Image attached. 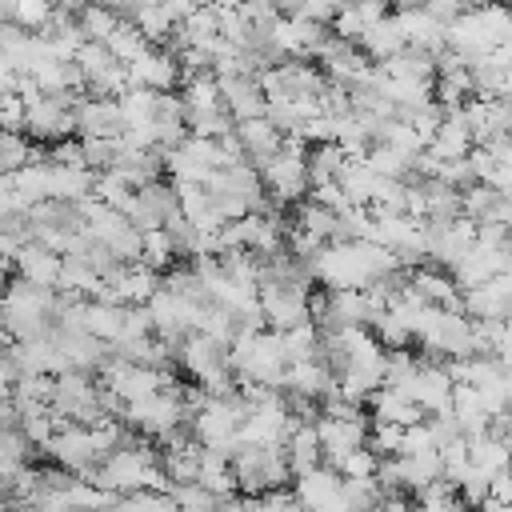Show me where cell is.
<instances>
[{
    "label": "cell",
    "instance_id": "obj_1",
    "mask_svg": "<svg viewBox=\"0 0 512 512\" xmlns=\"http://www.w3.org/2000/svg\"><path fill=\"white\" fill-rule=\"evenodd\" d=\"M308 264V276L320 280L328 292H344V288H372L376 280L400 272V260L372 240H328Z\"/></svg>",
    "mask_w": 512,
    "mask_h": 512
},
{
    "label": "cell",
    "instance_id": "obj_2",
    "mask_svg": "<svg viewBox=\"0 0 512 512\" xmlns=\"http://www.w3.org/2000/svg\"><path fill=\"white\" fill-rule=\"evenodd\" d=\"M84 480H92L96 488H104V492H112V496L148 492V488H168L164 468H160V452L148 448V444H140V440H124L120 448H112V452L100 460V468H96L92 476H84Z\"/></svg>",
    "mask_w": 512,
    "mask_h": 512
},
{
    "label": "cell",
    "instance_id": "obj_3",
    "mask_svg": "<svg viewBox=\"0 0 512 512\" xmlns=\"http://www.w3.org/2000/svg\"><path fill=\"white\" fill-rule=\"evenodd\" d=\"M56 308H60V296L48 292V288H36V284H24V280H12L4 292H0V316H4V332L8 340H40L56 328Z\"/></svg>",
    "mask_w": 512,
    "mask_h": 512
},
{
    "label": "cell",
    "instance_id": "obj_4",
    "mask_svg": "<svg viewBox=\"0 0 512 512\" xmlns=\"http://www.w3.org/2000/svg\"><path fill=\"white\" fill-rule=\"evenodd\" d=\"M228 360H232V376H240L244 384H264V388H280L284 392V348H280V332H264V328H240L228 344Z\"/></svg>",
    "mask_w": 512,
    "mask_h": 512
},
{
    "label": "cell",
    "instance_id": "obj_5",
    "mask_svg": "<svg viewBox=\"0 0 512 512\" xmlns=\"http://www.w3.org/2000/svg\"><path fill=\"white\" fill-rule=\"evenodd\" d=\"M228 464H232V480L240 496H268L292 480L280 444H236Z\"/></svg>",
    "mask_w": 512,
    "mask_h": 512
},
{
    "label": "cell",
    "instance_id": "obj_6",
    "mask_svg": "<svg viewBox=\"0 0 512 512\" xmlns=\"http://www.w3.org/2000/svg\"><path fill=\"white\" fill-rule=\"evenodd\" d=\"M120 420H124L132 432H140L144 440H168V436L184 432V420H188L184 388H176V380H172V384H164L160 392L124 404Z\"/></svg>",
    "mask_w": 512,
    "mask_h": 512
},
{
    "label": "cell",
    "instance_id": "obj_7",
    "mask_svg": "<svg viewBox=\"0 0 512 512\" xmlns=\"http://www.w3.org/2000/svg\"><path fill=\"white\" fill-rule=\"evenodd\" d=\"M192 440L200 448H216V452H228L240 444V420H244V400L240 392H224V396H208L192 408Z\"/></svg>",
    "mask_w": 512,
    "mask_h": 512
},
{
    "label": "cell",
    "instance_id": "obj_8",
    "mask_svg": "<svg viewBox=\"0 0 512 512\" xmlns=\"http://www.w3.org/2000/svg\"><path fill=\"white\" fill-rule=\"evenodd\" d=\"M180 364H184V372H188L208 396L232 392L228 344H220V340H212V336H200V332H188V336L180 340Z\"/></svg>",
    "mask_w": 512,
    "mask_h": 512
},
{
    "label": "cell",
    "instance_id": "obj_9",
    "mask_svg": "<svg viewBox=\"0 0 512 512\" xmlns=\"http://www.w3.org/2000/svg\"><path fill=\"white\" fill-rule=\"evenodd\" d=\"M260 184L276 196V204H300V196L308 192V148L296 136H284L280 152L268 156L260 168Z\"/></svg>",
    "mask_w": 512,
    "mask_h": 512
},
{
    "label": "cell",
    "instance_id": "obj_10",
    "mask_svg": "<svg viewBox=\"0 0 512 512\" xmlns=\"http://www.w3.org/2000/svg\"><path fill=\"white\" fill-rule=\"evenodd\" d=\"M52 412L68 424H100L108 416L104 408V384H92L88 372H60L52 376Z\"/></svg>",
    "mask_w": 512,
    "mask_h": 512
},
{
    "label": "cell",
    "instance_id": "obj_11",
    "mask_svg": "<svg viewBox=\"0 0 512 512\" xmlns=\"http://www.w3.org/2000/svg\"><path fill=\"white\" fill-rule=\"evenodd\" d=\"M420 348L428 356H448V360H460V356H472V320L464 312H452V308H428L420 332H416Z\"/></svg>",
    "mask_w": 512,
    "mask_h": 512
},
{
    "label": "cell",
    "instance_id": "obj_12",
    "mask_svg": "<svg viewBox=\"0 0 512 512\" xmlns=\"http://www.w3.org/2000/svg\"><path fill=\"white\" fill-rule=\"evenodd\" d=\"M260 316L272 324V332H288L296 324L312 320V292L308 284H280V280H260Z\"/></svg>",
    "mask_w": 512,
    "mask_h": 512
},
{
    "label": "cell",
    "instance_id": "obj_13",
    "mask_svg": "<svg viewBox=\"0 0 512 512\" xmlns=\"http://www.w3.org/2000/svg\"><path fill=\"white\" fill-rule=\"evenodd\" d=\"M76 92H64V96H36L24 104V132L32 140H64L68 132H76Z\"/></svg>",
    "mask_w": 512,
    "mask_h": 512
},
{
    "label": "cell",
    "instance_id": "obj_14",
    "mask_svg": "<svg viewBox=\"0 0 512 512\" xmlns=\"http://www.w3.org/2000/svg\"><path fill=\"white\" fill-rule=\"evenodd\" d=\"M400 392L424 412V416H444L452 412V376L440 360H416L412 376L400 384Z\"/></svg>",
    "mask_w": 512,
    "mask_h": 512
},
{
    "label": "cell",
    "instance_id": "obj_15",
    "mask_svg": "<svg viewBox=\"0 0 512 512\" xmlns=\"http://www.w3.org/2000/svg\"><path fill=\"white\" fill-rule=\"evenodd\" d=\"M100 372H104V392H112L120 404H132V400L152 396V392H160L164 384H172L168 372L144 368V364H128V360H120V356H112V352H108V360H104Z\"/></svg>",
    "mask_w": 512,
    "mask_h": 512
},
{
    "label": "cell",
    "instance_id": "obj_16",
    "mask_svg": "<svg viewBox=\"0 0 512 512\" xmlns=\"http://www.w3.org/2000/svg\"><path fill=\"white\" fill-rule=\"evenodd\" d=\"M292 496H296V504L304 512H348V504H344V480L328 464H316L308 472H296L292 476Z\"/></svg>",
    "mask_w": 512,
    "mask_h": 512
},
{
    "label": "cell",
    "instance_id": "obj_17",
    "mask_svg": "<svg viewBox=\"0 0 512 512\" xmlns=\"http://www.w3.org/2000/svg\"><path fill=\"white\" fill-rule=\"evenodd\" d=\"M316 60H320L324 80H332V84H340V88H352V84H360V80L372 72L368 56H364L356 44L340 40V36H328V40L316 48Z\"/></svg>",
    "mask_w": 512,
    "mask_h": 512
},
{
    "label": "cell",
    "instance_id": "obj_18",
    "mask_svg": "<svg viewBox=\"0 0 512 512\" xmlns=\"http://www.w3.org/2000/svg\"><path fill=\"white\" fill-rule=\"evenodd\" d=\"M176 216H180V200H176V188H172V184L152 180V184L136 188V200H132V208H128V220H132L140 232H148V228H168Z\"/></svg>",
    "mask_w": 512,
    "mask_h": 512
},
{
    "label": "cell",
    "instance_id": "obj_19",
    "mask_svg": "<svg viewBox=\"0 0 512 512\" xmlns=\"http://www.w3.org/2000/svg\"><path fill=\"white\" fill-rule=\"evenodd\" d=\"M76 132L84 140H120L124 136L120 104L108 96H80L76 100Z\"/></svg>",
    "mask_w": 512,
    "mask_h": 512
},
{
    "label": "cell",
    "instance_id": "obj_20",
    "mask_svg": "<svg viewBox=\"0 0 512 512\" xmlns=\"http://www.w3.org/2000/svg\"><path fill=\"white\" fill-rule=\"evenodd\" d=\"M128 80L132 88H148V92H172L180 84V60L172 52L148 48L144 56H136L128 64Z\"/></svg>",
    "mask_w": 512,
    "mask_h": 512
},
{
    "label": "cell",
    "instance_id": "obj_21",
    "mask_svg": "<svg viewBox=\"0 0 512 512\" xmlns=\"http://www.w3.org/2000/svg\"><path fill=\"white\" fill-rule=\"evenodd\" d=\"M216 80H220V104L232 116V124L264 116V92L256 76H216Z\"/></svg>",
    "mask_w": 512,
    "mask_h": 512
},
{
    "label": "cell",
    "instance_id": "obj_22",
    "mask_svg": "<svg viewBox=\"0 0 512 512\" xmlns=\"http://www.w3.org/2000/svg\"><path fill=\"white\" fill-rule=\"evenodd\" d=\"M472 148H476V144H472L468 124L460 120V108H452V112H444V120H440V128L432 132V140H428L424 152H428L432 160L448 164V160H464Z\"/></svg>",
    "mask_w": 512,
    "mask_h": 512
},
{
    "label": "cell",
    "instance_id": "obj_23",
    "mask_svg": "<svg viewBox=\"0 0 512 512\" xmlns=\"http://www.w3.org/2000/svg\"><path fill=\"white\" fill-rule=\"evenodd\" d=\"M232 132H236V140H240V148H244V160H252V168H260V164H264L268 156H276L280 144H284V136L276 132V124H272L268 116L240 120Z\"/></svg>",
    "mask_w": 512,
    "mask_h": 512
},
{
    "label": "cell",
    "instance_id": "obj_24",
    "mask_svg": "<svg viewBox=\"0 0 512 512\" xmlns=\"http://www.w3.org/2000/svg\"><path fill=\"white\" fill-rule=\"evenodd\" d=\"M60 268H64V256H56L52 248H44V244H24L20 248V256H16V272H20V280L24 284H36V288H56V280H60Z\"/></svg>",
    "mask_w": 512,
    "mask_h": 512
},
{
    "label": "cell",
    "instance_id": "obj_25",
    "mask_svg": "<svg viewBox=\"0 0 512 512\" xmlns=\"http://www.w3.org/2000/svg\"><path fill=\"white\" fill-rule=\"evenodd\" d=\"M396 24L404 32V44L416 48V52H428V56H440L448 44H444V24L432 20L424 8H412V12H396Z\"/></svg>",
    "mask_w": 512,
    "mask_h": 512
},
{
    "label": "cell",
    "instance_id": "obj_26",
    "mask_svg": "<svg viewBox=\"0 0 512 512\" xmlns=\"http://www.w3.org/2000/svg\"><path fill=\"white\" fill-rule=\"evenodd\" d=\"M92 184H96V172L92 168H68V164L48 160V200L80 204V200L92 196Z\"/></svg>",
    "mask_w": 512,
    "mask_h": 512
},
{
    "label": "cell",
    "instance_id": "obj_27",
    "mask_svg": "<svg viewBox=\"0 0 512 512\" xmlns=\"http://www.w3.org/2000/svg\"><path fill=\"white\" fill-rule=\"evenodd\" d=\"M384 16H388V12H384V0L340 4L336 16H332V36H340V40H348V44H360V36H364L376 20H384Z\"/></svg>",
    "mask_w": 512,
    "mask_h": 512
},
{
    "label": "cell",
    "instance_id": "obj_28",
    "mask_svg": "<svg viewBox=\"0 0 512 512\" xmlns=\"http://www.w3.org/2000/svg\"><path fill=\"white\" fill-rule=\"evenodd\" d=\"M372 424H396V428H412V424H420L424 420V412L400 392V388H376L372 396Z\"/></svg>",
    "mask_w": 512,
    "mask_h": 512
},
{
    "label": "cell",
    "instance_id": "obj_29",
    "mask_svg": "<svg viewBox=\"0 0 512 512\" xmlns=\"http://www.w3.org/2000/svg\"><path fill=\"white\" fill-rule=\"evenodd\" d=\"M196 484L208 488L212 496H236V480H232V464H228V452H216V448H200V464H196Z\"/></svg>",
    "mask_w": 512,
    "mask_h": 512
},
{
    "label": "cell",
    "instance_id": "obj_30",
    "mask_svg": "<svg viewBox=\"0 0 512 512\" xmlns=\"http://www.w3.org/2000/svg\"><path fill=\"white\" fill-rule=\"evenodd\" d=\"M368 60H388V56H396V52H404L408 44H404V32H400V24H396V16H384V20H376L364 36H360V44H356Z\"/></svg>",
    "mask_w": 512,
    "mask_h": 512
},
{
    "label": "cell",
    "instance_id": "obj_31",
    "mask_svg": "<svg viewBox=\"0 0 512 512\" xmlns=\"http://www.w3.org/2000/svg\"><path fill=\"white\" fill-rule=\"evenodd\" d=\"M128 20L136 24V32H140L148 44L168 40V36H172V28H176V20H172V12L164 8V0H140V4L132 8V16H128Z\"/></svg>",
    "mask_w": 512,
    "mask_h": 512
},
{
    "label": "cell",
    "instance_id": "obj_32",
    "mask_svg": "<svg viewBox=\"0 0 512 512\" xmlns=\"http://www.w3.org/2000/svg\"><path fill=\"white\" fill-rule=\"evenodd\" d=\"M320 344H324V336H320V328L312 320L280 332V348H284V360L288 364H296V360H324Z\"/></svg>",
    "mask_w": 512,
    "mask_h": 512
},
{
    "label": "cell",
    "instance_id": "obj_33",
    "mask_svg": "<svg viewBox=\"0 0 512 512\" xmlns=\"http://www.w3.org/2000/svg\"><path fill=\"white\" fill-rule=\"evenodd\" d=\"M184 112H208V108H224L220 104V80L216 72H200V76H184Z\"/></svg>",
    "mask_w": 512,
    "mask_h": 512
},
{
    "label": "cell",
    "instance_id": "obj_34",
    "mask_svg": "<svg viewBox=\"0 0 512 512\" xmlns=\"http://www.w3.org/2000/svg\"><path fill=\"white\" fill-rule=\"evenodd\" d=\"M176 256H180V252H176L168 228H148V232H140V264H144V268L168 272Z\"/></svg>",
    "mask_w": 512,
    "mask_h": 512
},
{
    "label": "cell",
    "instance_id": "obj_35",
    "mask_svg": "<svg viewBox=\"0 0 512 512\" xmlns=\"http://www.w3.org/2000/svg\"><path fill=\"white\" fill-rule=\"evenodd\" d=\"M344 164H348V156H344L332 140H328V144H312V152H308V188L332 184Z\"/></svg>",
    "mask_w": 512,
    "mask_h": 512
},
{
    "label": "cell",
    "instance_id": "obj_36",
    "mask_svg": "<svg viewBox=\"0 0 512 512\" xmlns=\"http://www.w3.org/2000/svg\"><path fill=\"white\" fill-rule=\"evenodd\" d=\"M104 48L112 52V60H116V64H124V68H128V64H132L136 56H144L152 44L136 32V24H132V20H120V24L112 28V36L104 40Z\"/></svg>",
    "mask_w": 512,
    "mask_h": 512
},
{
    "label": "cell",
    "instance_id": "obj_37",
    "mask_svg": "<svg viewBox=\"0 0 512 512\" xmlns=\"http://www.w3.org/2000/svg\"><path fill=\"white\" fill-rule=\"evenodd\" d=\"M12 404H16V412L52 408V376H16V384H12Z\"/></svg>",
    "mask_w": 512,
    "mask_h": 512
},
{
    "label": "cell",
    "instance_id": "obj_38",
    "mask_svg": "<svg viewBox=\"0 0 512 512\" xmlns=\"http://www.w3.org/2000/svg\"><path fill=\"white\" fill-rule=\"evenodd\" d=\"M28 440H24V432L20 428H4L0 432V480L8 484L16 472H24L28 468Z\"/></svg>",
    "mask_w": 512,
    "mask_h": 512
},
{
    "label": "cell",
    "instance_id": "obj_39",
    "mask_svg": "<svg viewBox=\"0 0 512 512\" xmlns=\"http://www.w3.org/2000/svg\"><path fill=\"white\" fill-rule=\"evenodd\" d=\"M116 104H120L124 128H136V124H152L156 120V92H148V88H128L124 96H116Z\"/></svg>",
    "mask_w": 512,
    "mask_h": 512
},
{
    "label": "cell",
    "instance_id": "obj_40",
    "mask_svg": "<svg viewBox=\"0 0 512 512\" xmlns=\"http://www.w3.org/2000/svg\"><path fill=\"white\" fill-rule=\"evenodd\" d=\"M52 12H56L52 0H8V24L24 32H40L52 20Z\"/></svg>",
    "mask_w": 512,
    "mask_h": 512
},
{
    "label": "cell",
    "instance_id": "obj_41",
    "mask_svg": "<svg viewBox=\"0 0 512 512\" xmlns=\"http://www.w3.org/2000/svg\"><path fill=\"white\" fill-rule=\"evenodd\" d=\"M32 160H40V152L24 140V132H0V176L24 168Z\"/></svg>",
    "mask_w": 512,
    "mask_h": 512
},
{
    "label": "cell",
    "instance_id": "obj_42",
    "mask_svg": "<svg viewBox=\"0 0 512 512\" xmlns=\"http://www.w3.org/2000/svg\"><path fill=\"white\" fill-rule=\"evenodd\" d=\"M76 24H80L84 40L104 44V40L112 36V28L120 24V16H116V12H108V8H100V4H84V8H80V16H76Z\"/></svg>",
    "mask_w": 512,
    "mask_h": 512
},
{
    "label": "cell",
    "instance_id": "obj_43",
    "mask_svg": "<svg viewBox=\"0 0 512 512\" xmlns=\"http://www.w3.org/2000/svg\"><path fill=\"white\" fill-rule=\"evenodd\" d=\"M172 500H176V512H216L224 504V496H212L208 488L200 484H172L168 488Z\"/></svg>",
    "mask_w": 512,
    "mask_h": 512
},
{
    "label": "cell",
    "instance_id": "obj_44",
    "mask_svg": "<svg viewBox=\"0 0 512 512\" xmlns=\"http://www.w3.org/2000/svg\"><path fill=\"white\" fill-rule=\"evenodd\" d=\"M376 468H380V456H376L368 444L356 448V452H348V456L336 464L340 480H376Z\"/></svg>",
    "mask_w": 512,
    "mask_h": 512
},
{
    "label": "cell",
    "instance_id": "obj_45",
    "mask_svg": "<svg viewBox=\"0 0 512 512\" xmlns=\"http://www.w3.org/2000/svg\"><path fill=\"white\" fill-rule=\"evenodd\" d=\"M400 440H404V428H396V424H372V428H368V448H372L380 460L396 456V452H400Z\"/></svg>",
    "mask_w": 512,
    "mask_h": 512
},
{
    "label": "cell",
    "instance_id": "obj_46",
    "mask_svg": "<svg viewBox=\"0 0 512 512\" xmlns=\"http://www.w3.org/2000/svg\"><path fill=\"white\" fill-rule=\"evenodd\" d=\"M136 512H176V500L168 488H148V492H128Z\"/></svg>",
    "mask_w": 512,
    "mask_h": 512
},
{
    "label": "cell",
    "instance_id": "obj_47",
    "mask_svg": "<svg viewBox=\"0 0 512 512\" xmlns=\"http://www.w3.org/2000/svg\"><path fill=\"white\" fill-rule=\"evenodd\" d=\"M16 364H12V352L8 348H0V404H8L12 400V384H16Z\"/></svg>",
    "mask_w": 512,
    "mask_h": 512
},
{
    "label": "cell",
    "instance_id": "obj_48",
    "mask_svg": "<svg viewBox=\"0 0 512 512\" xmlns=\"http://www.w3.org/2000/svg\"><path fill=\"white\" fill-rule=\"evenodd\" d=\"M260 512H304L300 504H296V496L292 492H268V496H260Z\"/></svg>",
    "mask_w": 512,
    "mask_h": 512
},
{
    "label": "cell",
    "instance_id": "obj_49",
    "mask_svg": "<svg viewBox=\"0 0 512 512\" xmlns=\"http://www.w3.org/2000/svg\"><path fill=\"white\" fill-rule=\"evenodd\" d=\"M424 12H428L432 20H440L444 28H448V24H452V20L460 16V8H456L452 0H428V4H424Z\"/></svg>",
    "mask_w": 512,
    "mask_h": 512
},
{
    "label": "cell",
    "instance_id": "obj_50",
    "mask_svg": "<svg viewBox=\"0 0 512 512\" xmlns=\"http://www.w3.org/2000/svg\"><path fill=\"white\" fill-rule=\"evenodd\" d=\"M164 8L172 12V20H176V24H184V20L200 8V0H164Z\"/></svg>",
    "mask_w": 512,
    "mask_h": 512
},
{
    "label": "cell",
    "instance_id": "obj_51",
    "mask_svg": "<svg viewBox=\"0 0 512 512\" xmlns=\"http://www.w3.org/2000/svg\"><path fill=\"white\" fill-rule=\"evenodd\" d=\"M372 512H416V508H412V500H404V496H380V504H376Z\"/></svg>",
    "mask_w": 512,
    "mask_h": 512
},
{
    "label": "cell",
    "instance_id": "obj_52",
    "mask_svg": "<svg viewBox=\"0 0 512 512\" xmlns=\"http://www.w3.org/2000/svg\"><path fill=\"white\" fill-rule=\"evenodd\" d=\"M92 4H100V8H108V12H116V16L124 20V16H132V8H136L140 0H92Z\"/></svg>",
    "mask_w": 512,
    "mask_h": 512
},
{
    "label": "cell",
    "instance_id": "obj_53",
    "mask_svg": "<svg viewBox=\"0 0 512 512\" xmlns=\"http://www.w3.org/2000/svg\"><path fill=\"white\" fill-rule=\"evenodd\" d=\"M396 4V12H412V8H424L428 0H392Z\"/></svg>",
    "mask_w": 512,
    "mask_h": 512
},
{
    "label": "cell",
    "instance_id": "obj_54",
    "mask_svg": "<svg viewBox=\"0 0 512 512\" xmlns=\"http://www.w3.org/2000/svg\"><path fill=\"white\" fill-rule=\"evenodd\" d=\"M460 12H472V8H480V4H488V0H452Z\"/></svg>",
    "mask_w": 512,
    "mask_h": 512
},
{
    "label": "cell",
    "instance_id": "obj_55",
    "mask_svg": "<svg viewBox=\"0 0 512 512\" xmlns=\"http://www.w3.org/2000/svg\"><path fill=\"white\" fill-rule=\"evenodd\" d=\"M8 344V332H4V316H0V348Z\"/></svg>",
    "mask_w": 512,
    "mask_h": 512
}]
</instances>
